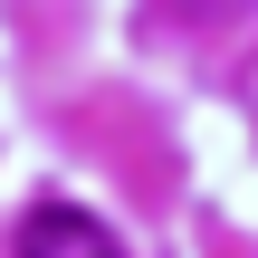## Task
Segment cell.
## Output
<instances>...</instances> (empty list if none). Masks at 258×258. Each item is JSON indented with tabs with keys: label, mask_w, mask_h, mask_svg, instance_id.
<instances>
[{
	"label": "cell",
	"mask_w": 258,
	"mask_h": 258,
	"mask_svg": "<svg viewBox=\"0 0 258 258\" xmlns=\"http://www.w3.org/2000/svg\"><path fill=\"white\" fill-rule=\"evenodd\" d=\"M19 258H124V239L96 211H77V201H38L19 220Z\"/></svg>",
	"instance_id": "6da1fadb"
}]
</instances>
